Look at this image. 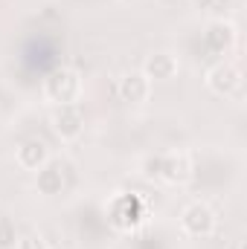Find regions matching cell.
Returning <instances> with one entry per match:
<instances>
[{
    "label": "cell",
    "mask_w": 247,
    "mask_h": 249,
    "mask_svg": "<svg viewBox=\"0 0 247 249\" xmlns=\"http://www.w3.org/2000/svg\"><path fill=\"white\" fill-rule=\"evenodd\" d=\"M145 177H154L160 183H186L192 177V162L186 154H160L145 160Z\"/></svg>",
    "instance_id": "1"
},
{
    "label": "cell",
    "mask_w": 247,
    "mask_h": 249,
    "mask_svg": "<svg viewBox=\"0 0 247 249\" xmlns=\"http://www.w3.org/2000/svg\"><path fill=\"white\" fill-rule=\"evenodd\" d=\"M44 96L56 105H70V102H79L82 96V78L76 70L70 67H59L53 70L47 78H44Z\"/></svg>",
    "instance_id": "2"
},
{
    "label": "cell",
    "mask_w": 247,
    "mask_h": 249,
    "mask_svg": "<svg viewBox=\"0 0 247 249\" xmlns=\"http://www.w3.org/2000/svg\"><path fill=\"white\" fill-rule=\"evenodd\" d=\"M215 223H218L215 212L206 203H201V200L184 206V212H181V229L189 238H209L215 232Z\"/></svg>",
    "instance_id": "3"
},
{
    "label": "cell",
    "mask_w": 247,
    "mask_h": 249,
    "mask_svg": "<svg viewBox=\"0 0 247 249\" xmlns=\"http://www.w3.org/2000/svg\"><path fill=\"white\" fill-rule=\"evenodd\" d=\"M206 87L215 96H233L242 87V70L233 61H218L206 70Z\"/></svg>",
    "instance_id": "4"
},
{
    "label": "cell",
    "mask_w": 247,
    "mask_h": 249,
    "mask_svg": "<svg viewBox=\"0 0 247 249\" xmlns=\"http://www.w3.org/2000/svg\"><path fill=\"white\" fill-rule=\"evenodd\" d=\"M53 130L62 136V139H76L82 130H84V110L79 102H70V105H56L53 116Z\"/></svg>",
    "instance_id": "5"
},
{
    "label": "cell",
    "mask_w": 247,
    "mask_h": 249,
    "mask_svg": "<svg viewBox=\"0 0 247 249\" xmlns=\"http://www.w3.org/2000/svg\"><path fill=\"white\" fill-rule=\"evenodd\" d=\"M117 93H120V99L128 102V105H140V102L148 99L151 81H148V75L143 70H128L123 78H120V84H117Z\"/></svg>",
    "instance_id": "6"
},
{
    "label": "cell",
    "mask_w": 247,
    "mask_h": 249,
    "mask_svg": "<svg viewBox=\"0 0 247 249\" xmlns=\"http://www.w3.org/2000/svg\"><path fill=\"white\" fill-rule=\"evenodd\" d=\"M15 162L26 171H41L50 162V148L41 139H26L21 142V148L15 151Z\"/></svg>",
    "instance_id": "7"
},
{
    "label": "cell",
    "mask_w": 247,
    "mask_h": 249,
    "mask_svg": "<svg viewBox=\"0 0 247 249\" xmlns=\"http://www.w3.org/2000/svg\"><path fill=\"white\" fill-rule=\"evenodd\" d=\"M204 41H206V47H209L212 53L224 55V53H230L233 44H236V26L227 23V20H212V23L206 26V32H204Z\"/></svg>",
    "instance_id": "8"
},
{
    "label": "cell",
    "mask_w": 247,
    "mask_h": 249,
    "mask_svg": "<svg viewBox=\"0 0 247 249\" xmlns=\"http://www.w3.org/2000/svg\"><path fill=\"white\" fill-rule=\"evenodd\" d=\"M178 70H181V64H178V55H172V53H154L143 67L148 81H169L178 75Z\"/></svg>",
    "instance_id": "9"
},
{
    "label": "cell",
    "mask_w": 247,
    "mask_h": 249,
    "mask_svg": "<svg viewBox=\"0 0 247 249\" xmlns=\"http://www.w3.org/2000/svg\"><path fill=\"white\" fill-rule=\"evenodd\" d=\"M38 174V188H41V194H59L62 191V171L53 165V160L41 168V171H35Z\"/></svg>",
    "instance_id": "10"
},
{
    "label": "cell",
    "mask_w": 247,
    "mask_h": 249,
    "mask_svg": "<svg viewBox=\"0 0 247 249\" xmlns=\"http://www.w3.org/2000/svg\"><path fill=\"white\" fill-rule=\"evenodd\" d=\"M50 244L44 241V235H38V232H26V235H21V238H15V249H47Z\"/></svg>",
    "instance_id": "11"
},
{
    "label": "cell",
    "mask_w": 247,
    "mask_h": 249,
    "mask_svg": "<svg viewBox=\"0 0 247 249\" xmlns=\"http://www.w3.org/2000/svg\"><path fill=\"white\" fill-rule=\"evenodd\" d=\"M212 3H224V0H212Z\"/></svg>",
    "instance_id": "12"
},
{
    "label": "cell",
    "mask_w": 247,
    "mask_h": 249,
    "mask_svg": "<svg viewBox=\"0 0 247 249\" xmlns=\"http://www.w3.org/2000/svg\"><path fill=\"white\" fill-rule=\"evenodd\" d=\"M47 249H59V247H47Z\"/></svg>",
    "instance_id": "13"
}]
</instances>
